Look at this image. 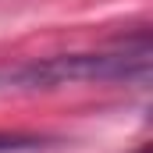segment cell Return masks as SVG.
<instances>
[{"instance_id": "obj_2", "label": "cell", "mask_w": 153, "mask_h": 153, "mask_svg": "<svg viewBox=\"0 0 153 153\" xmlns=\"http://www.w3.org/2000/svg\"><path fill=\"white\" fill-rule=\"evenodd\" d=\"M50 139L43 135H25V132H0V153H36L46 150Z\"/></svg>"}, {"instance_id": "obj_3", "label": "cell", "mask_w": 153, "mask_h": 153, "mask_svg": "<svg viewBox=\"0 0 153 153\" xmlns=\"http://www.w3.org/2000/svg\"><path fill=\"white\" fill-rule=\"evenodd\" d=\"M0 89H4V71H0Z\"/></svg>"}, {"instance_id": "obj_4", "label": "cell", "mask_w": 153, "mask_h": 153, "mask_svg": "<svg viewBox=\"0 0 153 153\" xmlns=\"http://www.w3.org/2000/svg\"><path fill=\"white\" fill-rule=\"evenodd\" d=\"M139 153H150V150H146V146H143V150H139Z\"/></svg>"}, {"instance_id": "obj_1", "label": "cell", "mask_w": 153, "mask_h": 153, "mask_svg": "<svg viewBox=\"0 0 153 153\" xmlns=\"http://www.w3.org/2000/svg\"><path fill=\"white\" fill-rule=\"evenodd\" d=\"M4 89H53L78 82H146L150 78V43L139 36L135 46L121 50H93V53H57L29 61L18 68H0Z\"/></svg>"}]
</instances>
